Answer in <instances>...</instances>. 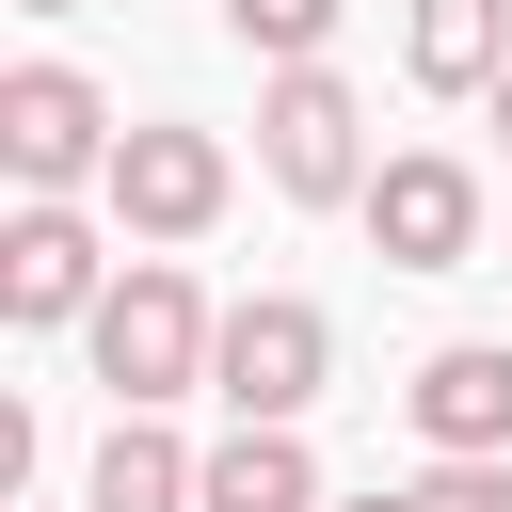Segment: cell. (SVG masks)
Here are the masks:
<instances>
[{"label": "cell", "mask_w": 512, "mask_h": 512, "mask_svg": "<svg viewBox=\"0 0 512 512\" xmlns=\"http://www.w3.org/2000/svg\"><path fill=\"white\" fill-rule=\"evenodd\" d=\"M96 304H112L96 224H80L64 192H16V224H0V320H16V336H64V320H96Z\"/></svg>", "instance_id": "cell-6"}, {"label": "cell", "mask_w": 512, "mask_h": 512, "mask_svg": "<svg viewBox=\"0 0 512 512\" xmlns=\"http://www.w3.org/2000/svg\"><path fill=\"white\" fill-rule=\"evenodd\" d=\"M416 496H432V512H512V448H448Z\"/></svg>", "instance_id": "cell-13"}, {"label": "cell", "mask_w": 512, "mask_h": 512, "mask_svg": "<svg viewBox=\"0 0 512 512\" xmlns=\"http://www.w3.org/2000/svg\"><path fill=\"white\" fill-rule=\"evenodd\" d=\"M336 384V320L304 304V288H256V304H224V352H208V400L224 416H272V432H304V400Z\"/></svg>", "instance_id": "cell-3"}, {"label": "cell", "mask_w": 512, "mask_h": 512, "mask_svg": "<svg viewBox=\"0 0 512 512\" xmlns=\"http://www.w3.org/2000/svg\"><path fill=\"white\" fill-rule=\"evenodd\" d=\"M208 512H336V496H320V448H304V432L240 416V432L208 448Z\"/></svg>", "instance_id": "cell-11"}, {"label": "cell", "mask_w": 512, "mask_h": 512, "mask_svg": "<svg viewBox=\"0 0 512 512\" xmlns=\"http://www.w3.org/2000/svg\"><path fill=\"white\" fill-rule=\"evenodd\" d=\"M80 512H208V448H176L160 416H112V448H96V496Z\"/></svg>", "instance_id": "cell-10"}, {"label": "cell", "mask_w": 512, "mask_h": 512, "mask_svg": "<svg viewBox=\"0 0 512 512\" xmlns=\"http://www.w3.org/2000/svg\"><path fill=\"white\" fill-rule=\"evenodd\" d=\"M32 16H80V0H32Z\"/></svg>", "instance_id": "cell-15"}, {"label": "cell", "mask_w": 512, "mask_h": 512, "mask_svg": "<svg viewBox=\"0 0 512 512\" xmlns=\"http://www.w3.org/2000/svg\"><path fill=\"white\" fill-rule=\"evenodd\" d=\"M400 64H416L432 96H496V80H512V0H416V16H400Z\"/></svg>", "instance_id": "cell-9"}, {"label": "cell", "mask_w": 512, "mask_h": 512, "mask_svg": "<svg viewBox=\"0 0 512 512\" xmlns=\"http://www.w3.org/2000/svg\"><path fill=\"white\" fill-rule=\"evenodd\" d=\"M416 448L448 464V448H512V336H448V352H416Z\"/></svg>", "instance_id": "cell-8"}, {"label": "cell", "mask_w": 512, "mask_h": 512, "mask_svg": "<svg viewBox=\"0 0 512 512\" xmlns=\"http://www.w3.org/2000/svg\"><path fill=\"white\" fill-rule=\"evenodd\" d=\"M336 16H352V0H224V32H240L256 64H320V48H336Z\"/></svg>", "instance_id": "cell-12"}, {"label": "cell", "mask_w": 512, "mask_h": 512, "mask_svg": "<svg viewBox=\"0 0 512 512\" xmlns=\"http://www.w3.org/2000/svg\"><path fill=\"white\" fill-rule=\"evenodd\" d=\"M80 336H96V384H112V416H160V400H192V384H208V352H224V304H208L176 256H128V272H112V304H96Z\"/></svg>", "instance_id": "cell-1"}, {"label": "cell", "mask_w": 512, "mask_h": 512, "mask_svg": "<svg viewBox=\"0 0 512 512\" xmlns=\"http://www.w3.org/2000/svg\"><path fill=\"white\" fill-rule=\"evenodd\" d=\"M96 192H112V224H128V240H208V224H224V192H240V160H224L208 128H176V112H160V128H128V144H112V176H96Z\"/></svg>", "instance_id": "cell-5"}, {"label": "cell", "mask_w": 512, "mask_h": 512, "mask_svg": "<svg viewBox=\"0 0 512 512\" xmlns=\"http://www.w3.org/2000/svg\"><path fill=\"white\" fill-rule=\"evenodd\" d=\"M112 96L80 80V64H16L0 80V176L16 192H80V176H112Z\"/></svg>", "instance_id": "cell-4"}, {"label": "cell", "mask_w": 512, "mask_h": 512, "mask_svg": "<svg viewBox=\"0 0 512 512\" xmlns=\"http://www.w3.org/2000/svg\"><path fill=\"white\" fill-rule=\"evenodd\" d=\"M368 240H384V272H464L480 256V176L448 144H400L368 176Z\"/></svg>", "instance_id": "cell-7"}, {"label": "cell", "mask_w": 512, "mask_h": 512, "mask_svg": "<svg viewBox=\"0 0 512 512\" xmlns=\"http://www.w3.org/2000/svg\"><path fill=\"white\" fill-rule=\"evenodd\" d=\"M336 512H432V496H416V480H400V496H336Z\"/></svg>", "instance_id": "cell-14"}, {"label": "cell", "mask_w": 512, "mask_h": 512, "mask_svg": "<svg viewBox=\"0 0 512 512\" xmlns=\"http://www.w3.org/2000/svg\"><path fill=\"white\" fill-rule=\"evenodd\" d=\"M496 128H512V80H496Z\"/></svg>", "instance_id": "cell-16"}, {"label": "cell", "mask_w": 512, "mask_h": 512, "mask_svg": "<svg viewBox=\"0 0 512 512\" xmlns=\"http://www.w3.org/2000/svg\"><path fill=\"white\" fill-rule=\"evenodd\" d=\"M256 176H272L288 208H368V112H352L336 64H272V96H256Z\"/></svg>", "instance_id": "cell-2"}]
</instances>
